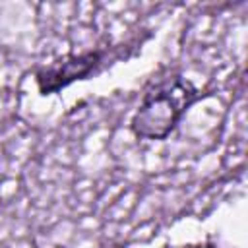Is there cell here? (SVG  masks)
<instances>
[{
    "mask_svg": "<svg viewBox=\"0 0 248 248\" xmlns=\"http://www.w3.org/2000/svg\"><path fill=\"white\" fill-rule=\"evenodd\" d=\"M198 99V89L190 79L172 78L149 89L132 116L130 128L141 140H165L186 108Z\"/></svg>",
    "mask_w": 248,
    "mask_h": 248,
    "instance_id": "cell-1",
    "label": "cell"
},
{
    "mask_svg": "<svg viewBox=\"0 0 248 248\" xmlns=\"http://www.w3.org/2000/svg\"><path fill=\"white\" fill-rule=\"evenodd\" d=\"M182 248H217V246L211 244V242H198V244H186Z\"/></svg>",
    "mask_w": 248,
    "mask_h": 248,
    "instance_id": "cell-3",
    "label": "cell"
},
{
    "mask_svg": "<svg viewBox=\"0 0 248 248\" xmlns=\"http://www.w3.org/2000/svg\"><path fill=\"white\" fill-rule=\"evenodd\" d=\"M103 50H87L81 54H68L54 60L50 66L35 74V81L41 95L56 93L78 79H85L101 62Z\"/></svg>",
    "mask_w": 248,
    "mask_h": 248,
    "instance_id": "cell-2",
    "label": "cell"
}]
</instances>
